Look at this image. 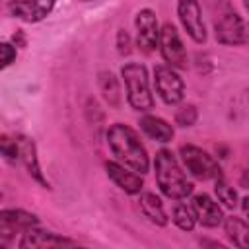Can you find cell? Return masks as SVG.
<instances>
[{
	"instance_id": "9a60e30c",
	"label": "cell",
	"mask_w": 249,
	"mask_h": 249,
	"mask_svg": "<svg viewBox=\"0 0 249 249\" xmlns=\"http://www.w3.org/2000/svg\"><path fill=\"white\" fill-rule=\"evenodd\" d=\"M18 146H19V161L25 165L27 173L45 189H49V181L45 179L43 171H41V163H39V156H37V146L33 142V138L29 136H18Z\"/></svg>"
},
{
	"instance_id": "5bb4252c",
	"label": "cell",
	"mask_w": 249,
	"mask_h": 249,
	"mask_svg": "<svg viewBox=\"0 0 249 249\" xmlns=\"http://www.w3.org/2000/svg\"><path fill=\"white\" fill-rule=\"evenodd\" d=\"M19 247H72L78 245L74 239L58 235L54 231H45L39 226H33L21 233V239L18 241Z\"/></svg>"
},
{
	"instance_id": "9c48e42d",
	"label": "cell",
	"mask_w": 249,
	"mask_h": 249,
	"mask_svg": "<svg viewBox=\"0 0 249 249\" xmlns=\"http://www.w3.org/2000/svg\"><path fill=\"white\" fill-rule=\"evenodd\" d=\"M177 16L183 29L195 43L206 41V25L202 21V10L198 0H177Z\"/></svg>"
},
{
	"instance_id": "4fadbf2b",
	"label": "cell",
	"mask_w": 249,
	"mask_h": 249,
	"mask_svg": "<svg viewBox=\"0 0 249 249\" xmlns=\"http://www.w3.org/2000/svg\"><path fill=\"white\" fill-rule=\"evenodd\" d=\"M191 206L195 212V218L200 226L204 228H218L220 224H224V212L220 208V204L206 193H198L191 198Z\"/></svg>"
},
{
	"instance_id": "8992f818",
	"label": "cell",
	"mask_w": 249,
	"mask_h": 249,
	"mask_svg": "<svg viewBox=\"0 0 249 249\" xmlns=\"http://www.w3.org/2000/svg\"><path fill=\"white\" fill-rule=\"evenodd\" d=\"M154 86L161 101L167 105H177L185 97V82L169 64H158L154 68Z\"/></svg>"
},
{
	"instance_id": "e0dca14e",
	"label": "cell",
	"mask_w": 249,
	"mask_h": 249,
	"mask_svg": "<svg viewBox=\"0 0 249 249\" xmlns=\"http://www.w3.org/2000/svg\"><path fill=\"white\" fill-rule=\"evenodd\" d=\"M138 208L144 214V218H148L152 224H156V226H167L169 218H167V212L163 208V202L154 193H140V196H138Z\"/></svg>"
},
{
	"instance_id": "83f0119b",
	"label": "cell",
	"mask_w": 249,
	"mask_h": 249,
	"mask_svg": "<svg viewBox=\"0 0 249 249\" xmlns=\"http://www.w3.org/2000/svg\"><path fill=\"white\" fill-rule=\"evenodd\" d=\"M241 2H243V8H245L247 14H249V0H241Z\"/></svg>"
},
{
	"instance_id": "5b68a950",
	"label": "cell",
	"mask_w": 249,
	"mask_h": 249,
	"mask_svg": "<svg viewBox=\"0 0 249 249\" xmlns=\"http://www.w3.org/2000/svg\"><path fill=\"white\" fill-rule=\"evenodd\" d=\"M214 33L218 43L222 45H241L249 39L245 21L228 2L224 4V8L218 12V18L214 19Z\"/></svg>"
},
{
	"instance_id": "ffe728a7",
	"label": "cell",
	"mask_w": 249,
	"mask_h": 249,
	"mask_svg": "<svg viewBox=\"0 0 249 249\" xmlns=\"http://www.w3.org/2000/svg\"><path fill=\"white\" fill-rule=\"evenodd\" d=\"M171 220L173 224L183 230V231H193L195 224H196V218H195V212H193V206L191 204H185V202H177L171 210Z\"/></svg>"
},
{
	"instance_id": "6da1fadb",
	"label": "cell",
	"mask_w": 249,
	"mask_h": 249,
	"mask_svg": "<svg viewBox=\"0 0 249 249\" xmlns=\"http://www.w3.org/2000/svg\"><path fill=\"white\" fill-rule=\"evenodd\" d=\"M107 146L115 160L132 171L144 175L150 169V156L146 152V146L142 144L138 132L124 124V123H115L107 128Z\"/></svg>"
},
{
	"instance_id": "7c38bea8",
	"label": "cell",
	"mask_w": 249,
	"mask_h": 249,
	"mask_svg": "<svg viewBox=\"0 0 249 249\" xmlns=\"http://www.w3.org/2000/svg\"><path fill=\"white\" fill-rule=\"evenodd\" d=\"M105 173L126 195H140L142 189H144L142 175L136 173V171H132L130 167L119 163V161H105Z\"/></svg>"
},
{
	"instance_id": "603a6c76",
	"label": "cell",
	"mask_w": 249,
	"mask_h": 249,
	"mask_svg": "<svg viewBox=\"0 0 249 249\" xmlns=\"http://www.w3.org/2000/svg\"><path fill=\"white\" fill-rule=\"evenodd\" d=\"M0 148H2V156L8 160V161H16L19 160V146H18V138H10V136H2L0 140Z\"/></svg>"
},
{
	"instance_id": "8fae6325",
	"label": "cell",
	"mask_w": 249,
	"mask_h": 249,
	"mask_svg": "<svg viewBox=\"0 0 249 249\" xmlns=\"http://www.w3.org/2000/svg\"><path fill=\"white\" fill-rule=\"evenodd\" d=\"M54 4L56 0H12L8 10L14 18L25 23H37L53 12Z\"/></svg>"
},
{
	"instance_id": "44dd1931",
	"label": "cell",
	"mask_w": 249,
	"mask_h": 249,
	"mask_svg": "<svg viewBox=\"0 0 249 249\" xmlns=\"http://www.w3.org/2000/svg\"><path fill=\"white\" fill-rule=\"evenodd\" d=\"M214 193H216L218 200H220L226 208H235V206H237V193H235V189H233V187H230V185L226 183V179H224V177L216 179Z\"/></svg>"
},
{
	"instance_id": "484cf974",
	"label": "cell",
	"mask_w": 249,
	"mask_h": 249,
	"mask_svg": "<svg viewBox=\"0 0 249 249\" xmlns=\"http://www.w3.org/2000/svg\"><path fill=\"white\" fill-rule=\"evenodd\" d=\"M239 185H241L243 189H249V169H245V171L241 173V177H239Z\"/></svg>"
},
{
	"instance_id": "30bf717a",
	"label": "cell",
	"mask_w": 249,
	"mask_h": 249,
	"mask_svg": "<svg viewBox=\"0 0 249 249\" xmlns=\"http://www.w3.org/2000/svg\"><path fill=\"white\" fill-rule=\"evenodd\" d=\"M134 27H136V45L138 49H142L144 53H152L158 47L160 41V25H158V18L156 12L150 8H142L136 12L134 18Z\"/></svg>"
},
{
	"instance_id": "4316f807",
	"label": "cell",
	"mask_w": 249,
	"mask_h": 249,
	"mask_svg": "<svg viewBox=\"0 0 249 249\" xmlns=\"http://www.w3.org/2000/svg\"><path fill=\"white\" fill-rule=\"evenodd\" d=\"M241 210H243V214H245V218H249V195L241 198Z\"/></svg>"
},
{
	"instance_id": "f1b7e54d",
	"label": "cell",
	"mask_w": 249,
	"mask_h": 249,
	"mask_svg": "<svg viewBox=\"0 0 249 249\" xmlns=\"http://www.w3.org/2000/svg\"><path fill=\"white\" fill-rule=\"evenodd\" d=\"M82 2H91V0H82Z\"/></svg>"
},
{
	"instance_id": "ba28073f",
	"label": "cell",
	"mask_w": 249,
	"mask_h": 249,
	"mask_svg": "<svg viewBox=\"0 0 249 249\" xmlns=\"http://www.w3.org/2000/svg\"><path fill=\"white\" fill-rule=\"evenodd\" d=\"M39 226V218L21 208H4L0 212V241L6 245L16 233H23L25 230Z\"/></svg>"
},
{
	"instance_id": "cb8c5ba5",
	"label": "cell",
	"mask_w": 249,
	"mask_h": 249,
	"mask_svg": "<svg viewBox=\"0 0 249 249\" xmlns=\"http://www.w3.org/2000/svg\"><path fill=\"white\" fill-rule=\"evenodd\" d=\"M0 51H2V64H0V66H2V70H4V68H8V66L16 60V54H18V53H16V47L10 45V43H2V45H0Z\"/></svg>"
},
{
	"instance_id": "52a82bcc",
	"label": "cell",
	"mask_w": 249,
	"mask_h": 249,
	"mask_svg": "<svg viewBox=\"0 0 249 249\" xmlns=\"http://www.w3.org/2000/svg\"><path fill=\"white\" fill-rule=\"evenodd\" d=\"M158 47H160V53H161L163 60L171 68H175V70L187 68V51H185L181 35H179L177 27L173 23H163L161 25Z\"/></svg>"
},
{
	"instance_id": "ac0fdd59",
	"label": "cell",
	"mask_w": 249,
	"mask_h": 249,
	"mask_svg": "<svg viewBox=\"0 0 249 249\" xmlns=\"http://www.w3.org/2000/svg\"><path fill=\"white\" fill-rule=\"evenodd\" d=\"M224 231L235 247H249V224L237 216L224 218Z\"/></svg>"
},
{
	"instance_id": "3957f363",
	"label": "cell",
	"mask_w": 249,
	"mask_h": 249,
	"mask_svg": "<svg viewBox=\"0 0 249 249\" xmlns=\"http://www.w3.org/2000/svg\"><path fill=\"white\" fill-rule=\"evenodd\" d=\"M121 78L126 89V101L134 111L148 113L154 107V93L150 88L148 68L140 62H126L121 68Z\"/></svg>"
},
{
	"instance_id": "2e32d148",
	"label": "cell",
	"mask_w": 249,
	"mask_h": 249,
	"mask_svg": "<svg viewBox=\"0 0 249 249\" xmlns=\"http://www.w3.org/2000/svg\"><path fill=\"white\" fill-rule=\"evenodd\" d=\"M138 124H140L142 132H144L148 138H152L154 142L167 144V142L173 138V126H171L165 119H161V117L144 115V117H140Z\"/></svg>"
},
{
	"instance_id": "7a4b0ae2",
	"label": "cell",
	"mask_w": 249,
	"mask_h": 249,
	"mask_svg": "<svg viewBox=\"0 0 249 249\" xmlns=\"http://www.w3.org/2000/svg\"><path fill=\"white\" fill-rule=\"evenodd\" d=\"M156 183L163 196L171 200H183L193 193V183L187 179L183 167L171 150L161 148L154 158Z\"/></svg>"
},
{
	"instance_id": "d4e9b609",
	"label": "cell",
	"mask_w": 249,
	"mask_h": 249,
	"mask_svg": "<svg viewBox=\"0 0 249 249\" xmlns=\"http://www.w3.org/2000/svg\"><path fill=\"white\" fill-rule=\"evenodd\" d=\"M117 47H119V53L121 54H126L130 49V39H128V33L124 31V29H119V33H117Z\"/></svg>"
},
{
	"instance_id": "7402d4cb",
	"label": "cell",
	"mask_w": 249,
	"mask_h": 249,
	"mask_svg": "<svg viewBox=\"0 0 249 249\" xmlns=\"http://www.w3.org/2000/svg\"><path fill=\"white\" fill-rule=\"evenodd\" d=\"M198 119V111L195 105L187 103V105H181L177 111H175V123L179 126H193Z\"/></svg>"
},
{
	"instance_id": "d6986e66",
	"label": "cell",
	"mask_w": 249,
	"mask_h": 249,
	"mask_svg": "<svg viewBox=\"0 0 249 249\" xmlns=\"http://www.w3.org/2000/svg\"><path fill=\"white\" fill-rule=\"evenodd\" d=\"M99 91H101L103 99L111 107H115V109L121 107V88H119V82H117V78H115L113 72L103 70L99 74Z\"/></svg>"
},
{
	"instance_id": "277c9868",
	"label": "cell",
	"mask_w": 249,
	"mask_h": 249,
	"mask_svg": "<svg viewBox=\"0 0 249 249\" xmlns=\"http://www.w3.org/2000/svg\"><path fill=\"white\" fill-rule=\"evenodd\" d=\"M179 156H181L185 169L200 181H216V179L224 177L222 167L214 160V156H210L206 150H202L195 144H183L179 148Z\"/></svg>"
}]
</instances>
